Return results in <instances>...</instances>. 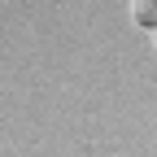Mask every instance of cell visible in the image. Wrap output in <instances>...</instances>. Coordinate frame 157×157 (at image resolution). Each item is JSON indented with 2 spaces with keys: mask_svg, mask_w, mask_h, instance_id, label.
Returning <instances> with one entry per match:
<instances>
[{
  "mask_svg": "<svg viewBox=\"0 0 157 157\" xmlns=\"http://www.w3.org/2000/svg\"><path fill=\"white\" fill-rule=\"evenodd\" d=\"M131 17L153 31V26H157V0H131Z\"/></svg>",
  "mask_w": 157,
  "mask_h": 157,
  "instance_id": "6da1fadb",
  "label": "cell"
},
{
  "mask_svg": "<svg viewBox=\"0 0 157 157\" xmlns=\"http://www.w3.org/2000/svg\"><path fill=\"white\" fill-rule=\"evenodd\" d=\"M153 44H157V26H153Z\"/></svg>",
  "mask_w": 157,
  "mask_h": 157,
  "instance_id": "7a4b0ae2",
  "label": "cell"
}]
</instances>
